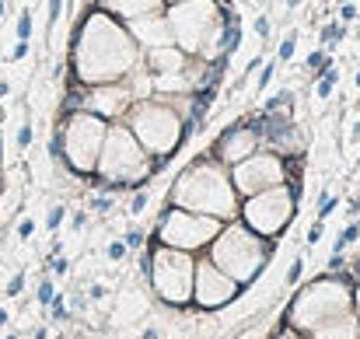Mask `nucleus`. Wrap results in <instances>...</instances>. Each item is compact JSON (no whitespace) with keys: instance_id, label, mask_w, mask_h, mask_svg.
I'll return each mask as SVG.
<instances>
[{"instance_id":"f257e3e1","label":"nucleus","mask_w":360,"mask_h":339,"mask_svg":"<svg viewBox=\"0 0 360 339\" xmlns=\"http://www.w3.org/2000/svg\"><path fill=\"white\" fill-rule=\"evenodd\" d=\"M136 63L140 46L133 42L129 28H122L109 11H91L74 32V77L84 88L122 81Z\"/></svg>"},{"instance_id":"f03ea898","label":"nucleus","mask_w":360,"mask_h":339,"mask_svg":"<svg viewBox=\"0 0 360 339\" xmlns=\"http://www.w3.org/2000/svg\"><path fill=\"white\" fill-rule=\"evenodd\" d=\"M168 203L221 221H238L241 214V196L231 186V172L214 158H196L193 165H186L172 182Z\"/></svg>"},{"instance_id":"7ed1b4c3","label":"nucleus","mask_w":360,"mask_h":339,"mask_svg":"<svg viewBox=\"0 0 360 339\" xmlns=\"http://www.w3.org/2000/svg\"><path fill=\"white\" fill-rule=\"evenodd\" d=\"M95 175H98V189H116V193L136 189L154 175L150 154L140 147V140L133 136V129L126 122H109L105 143L95 161Z\"/></svg>"},{"instance_id":"20e7f679","label":"nucleus","mask_w":360,"mask_h":339,"mask_svg":"<svg viewBox=\"0 0 360 339\" xmlns=\"http://www.w3.org/2000/svg\"><path fill=\"white\" fill-rule=\"evenodd\" d=\"M273 255L269 238L255 234L252 227H245L241 221H224V227L217 231V238L207 245V259L224 269L228 276H235L238 283H252L266 262Z\"/></svg>"},{"instance_id":"39448f33","label":"nucleus","mask_w":360,"mask_h":339,"mask_svg":"<svg viewBox=\"0 0 360 339\" xmlns=\"http://www.w3.org/2000/svg\"><path fill=\"white\" fill-rule=\"evenodd\" d=\"M224 11L217 0H179L172 4L168 25L175 35V46L189 56L200 60H217L221 56V28H224Z\"/></svg>"},{"instance_id":"423d86ee","label":"nucleus","mask_w":360,"mask_h":339,"mask_svg":"<svg viewBox=\"0 0 360 339\" xmlns=\"http://www.w3.org/2000/svg\"><path fill=\"white\" fill-rule=\"evenodd\" d=\"M347 312H354V283H350V276L329 273L322 280H311L308 287H301L290 298L287 326L297 329V333H311L319 322L347 315Z\"/></svg>"},{"instance_id":"0eeeda50","label":"nucleus","mask_w":360,"mask_h":339,"mask_svg":"<svg viewBox=\"0 0 360 339\" xmlns=\"http://www.w3.org/2000/svg\"><path fill=\"white\" fill-rule=\"evenodd\" d=\"M122 122L133 129V136L140 140V147L150 154V158H172L175 151H179V143H182V136H186V115L175 113L165 98H158V95H150V98H136L126 115H122Z\"/></svg>"},{"instance_id":"6e6552de","label":"nucleus","mask_w":360,"mask_h":339,"mask_svg":"<svg viewBox=\"0 0 360 339\" xmlns=\"http://www.w3.org/2000/svg\"><path fill=\"white\" fill-rule=\"evenodd\" d=\"M105 133H109V119L88 113V109H74L67 115V122L60 126V136L49 151L60 154L63 165L84 179V175H95V161L105 143Z\"/></svg>"},{"instance_id":"1a4fd4ad","label":"nucleus","mask_w":360,"mask_h":339,"mask_svg":"<svg viewBox=\"0 0 360 339\" xmlns=\"http://www.w3.org/2000/svg\"><path fill=\"white\" fill-rule=\"evenodd\" d=\"M143 262H147L143 273L150 276L154 294L168 308H189L193 305V273H196V255L193 252L168 248V245L154 241V248Z\"/></svg>"},{"instance_id":"9d476101","label":"nucleus","mask_w":360,"mask_h":339,"mask_svg":"<svg viewBox=\"0 0 360 339\" xmlns=\"http://www.w3.org/2000/svg\"><path fill=\"white\" fill-rule=\"evenodd\" d=\"M221 227H224L221 217H207V214H193V210H182V207H168L161 214L158 227H154V241L196 255L217 238Z\"/></svg>"},{"instance_id":"9b49d317","label":"nucleus","mask_w":360,"mask_h":339,"mask_svg":"<svg viewBox=\"0 0 360 339\" xmlns=\"http://www.w3.org/2000/svg\"><path fill=\"white\" fill-rule=\"evenodd\" d=\"M294 207H297L294 189L283 182V186H273V189H262V193L241 200L238 221L262 238H280L294 221Z\"/></svg>"},{"instance_id":"f8f14e48","label":"nucleus","mask_w":360,"mask_h":339,"mask_svg":"<svg viewBox=\"0 0 360 339\" xmlns=\"http://www.w3.org/2000/svg\"><path fill=\"white\" fill-rule=\"evenodd\" d=\"M228 172H231L235 193H238L241 200H248V196H255L262 189H273V186H283L287 182V158H280L276 151H262L259 147L255 154H248L245 161L231 165Z\"/></svg>"},{"instance_id":"ddd939ff","label":"nucleus","mask_w":360,"mask_h":339,"mask_svg":"<svg viewBox=\"0 0 360 339\" xmlns=\"http://www.w3.org/2000/svg\"><path fill=\"white\" fill-rule=\"evenodd\" d=\"M241 283L235 276H228L224 269H217L207 255L196 259V273H193V305L203 312H217L228 308L238 298Z\"/></svg>"},{"instance_id":"4468645a","label":"nucleus","mask_w":360,"mask_h":339,"mask_svg":"<svg viewBox=\"0 0 360 339\" xmlns=\"http://www.w3.org/2000/svg\"><path fill=\"white\" fill-rule=\"evenodd\" d=\"M129 105H133V91H129V84H126V81L91 84V88L84 91V109H88V113H95V115H102V119H109V122L122 119Z\"/></svg>"},{"instance_id":"2eb2a0df","label":"nucleus","mask_w":360,"mask_h":339,"mask_svg":"<svg viewBox=\"0 0 360 339\" xmlns=\"http://www.w3.org/2000/svg\"><path fill=\"white\" fill-rule=\"evenodd\" d=\"M259 147H262L259 129H255L252 122H238V126H231V129H224V133L217 136V143H214V161H221L224 168H231V165L245 161L248 154H255Z\"/></svg>"},{"instance_id":"dca6fc26","label":"nucleus","mask_w":360,"mask_h":339,"mask_svg":"<svg viewBox=\"0 0 360 339\" xmlns=\"http://www.w3.org/2000/svg\"><path fill=\"white\" fill-rule=\"evenodd\" d=\"M126 28H129V35H133V42H136L140 49H158V46H172V42H175L172 25H168V18H161V11L129 18Z\"/></svg>"},{"instance_id":"f3484780","label":"nucleus","mask_w":360,"mask_h":339,"mask_svg":"<svg viewBox=\"0 0 360 339\" xmlns=\"http://www.w3.org/2000/svg\"><path fill=\"white\" fill-rule=\"evenodd\" d=\"M186 63H189V53H182L179 46H158V49H147L143 56V67L150 74H179L186 70Z\"/></svg>"},{"instance_id":"a211bd4d","label":"nucleus","mask_w":360,"mask_h":339,"mask_svg":"<svg viewBox=\"0 0 360 339\" xmlns=\"http://www.w3.org/2000/svg\"><path fill=\"white\" fill-rule=\"evenodd\" d=\"M357 312H347V315H336V319H326L319 322L311 333H304L308 339H357Z\"/></svg>"},{"instance_id":"6ab92c4d","label":"nucleus","mask_w":360,"mask_h":339,"mask_svg":"<svg viewBox=\"0 0 360 339\" xmlns=\"http://www.w3.org/2000/svg\"><path fill=\"white\" fill-rule=\"evenodd\" d=\"M102 11L109 14H120V18H140V14H150V11H161V0H102Z\"/></svg>"},{"instance_id":"aec40b11","label":"nucleus","mask_w":360,"mask_h":339,"mask_svg":"<svg viewBox=\"0 0 360 339\" xmlns=\"http://www.w3.org/2000/svg\"><path fill=\"white\" fill-rule=\"evenodd\" d=\"M336 84H340V70H336V67H326V74H322V81H319V98H329V95L336 91Z\"/></svg>"},{"instance_id":"412c9836","label":"nucleus","mask_w":360,"mask_h":339,"mask_svg":"<svg viewBox=\"0 0 360 339\" xmlns=\"http://www.w3.org/2000/svg\"><path fill=\"white\" fill-rule=\"evenodd\" d=\"M147 203H150V193H147V189H133V200H129V217L136 221V217L147 210Z\"/></svg>"},{"instance_id":"4be33fe9","label":"nucleus","mask_w":360,"mask_h":339,"mask_svg":"<svg viewBox=\"0 0 360 339\" xmlns=\"http://www.w3.org/2000/svg\"><path fill=\"white\" fill-rule=\"evenodd\" d=\"M112 203H116V189L98 193V196H91V214H109V210H112Z\"/></svg>"},{"instance_id":"5701e85b","label":"nucleus","mask_w":360,"mask_h":339,"mask_svg":"<svg viewBox=\"0 0 360 339\" xmlns=\"http://www.w3.org/2000/svg\"><path fill=\"white\" fill-rule=\"evenodd\" d=\"M304 269H308V262L297 255V259L290 262V269H287V287H297V283H301V276H304Z\"/></svg>"},{"instance_id":"b1692460","label":"nucleus","mask_w":360,"mask_h":339,"mask_svg":"<svg viewBox=\"0 0 360 339\" xmlns=\"http://www.w3.org/2000/svg\"><path fill=\"white\" fill-rule=\"evenodd\" d=\"M14 32H18V39H32V11L28 7L18 14V28Z\"/></svg>"},{"instance_id":"393cba45","label":"nucleus","mask_w":360,"mask_h":339,"mask_svg":"<svg viewBox=\"0 0 360 339\" xmlns=\"http://www.w3.org/2000/svg\"><path fill=\"white\" fill-rule=\"evenodd\" d=\"M343 35H347V28H343L340 21H336V25H329V28H322V42H326V46H336Z\"/></svg>"},{"instance_id":"a878e982","label":"nucleus","mask_w":360,"mask_h":339,"mask_svg":"<svg viewBox=\"0 0 360 339\" xmlns=\"http://www.w3.org/2000/svg\"><path fill=\"white\" fill-rule=\"evenodd\" d=\"M336 196H329V193H322V200H319V221H329V214L336 210Z\"/></svg>"},{"instance_id":"bb28decb","label":"nucleus","mask_w":360,"mask_h":339,"mask_svg":"<svg viewBox=\"0 0 360 339\" xmlns=\"http://www.w3.org/2000/svg\"><path fill=\"white\" fill-rule=\"evenodd\" d=\"M143 238H147V234H143L140 227H129L122 241H126V248H129V252H136V248H143Z\"/></svg>"},{"instance_id":"cd10ccee","label":"nucleus","mask_w":360,"mask_h":339,"mask_svg":"<svg viewBox=\"0 0 360 339\" xmlns=\"http://www.w3.org/2000/svg\"><path fill=\"white\" fill-rule=\"evenodd\" d=\"M63 217H67V207H63V203H56V207L49 210V217H46V227H49V231H56V227L63 224Z\"/></svg>"},{"instance_id":"c85d7f7f","label":"nucleus","mask_w":360,"mask_h":339,"mask_svg":"<svg viewBox=\"0 0 360 339\" xmlns=\"http://www.w3.org/2000/svg\"><path fill=\"white\" fill-rule=\"evenodd\" d=\"M294 46H297V32H290V35L280 42V56H276V60H290V56H294Z\"/></svg>"},{"instance_id":"c756f323","label":"nucleus","mask_w":360,"mask_h":339,"mask_svg":"<svg viewBox=\"0 0 360 339\" xmlns=\"http://www.w3.org/2000/svg\"><path fill=\"white\" fill-rule=\"evenodd\" d=\"M273 74H276V63H266V67H262V74H259V84H255V88H259V91H266V88H269V81H273Z\"/></svg>"},{"instance_id":"7c9ffc66","label":"nucleus","mask_w":360,"mask_h":339,"mask_svg":"<svg viewBox=\"0 0 360 339\" xmlns=\"http://www.w3.org/2000/svg\"><path fill=\"white\" fill-rule=\"evenodd\" d=\"M126 252H129V248H126V241H112V245L105 248V255H109L112 262H120V259H126Z\"/></svg>"},{"instance_id":"2f4dec72","label":"nucleus","mask_w":360,"mask_h":339,"mask_svg":"<svg viewBox=\"0 0 360 339\" xmlns=\"http://www.w3.org/2000/svg\"><path fill=\"white\" fill-rule=\"evenodd\" d=\"M18 147H21V151L32 147V122H25V126L18 129Z\"/></svg>"},{"instance_id":"473e14b6","label":"nucleus","mask_w":360,"mask_h":339,"mask_svg":"<svg viewBox=\"0 0 360 339\" xmlns=\"http://www.w3.org/2000/svg\"><path fill=\"white\" fill-rule=\"evenodd\" d=\"M53 298H56V294H53V283H49V280H42V283H39V305H46V308H49V301H53Z\"/></svg>"},{"instance_id":"72a5a7b5","label":"nucleus","mask_w":360,"mask_h":339,"mask_svg":"<svg viewBox=\"0 0 360 339\" xmlns=\"http://www.w3.org/2000/svg\"><path fill=\"white\" fill-rule=\"evenodd\" d=\"M255 35H259V39H269V18H266V14L255 18Z\"/></svg>"},{"instance_id":"f704fd0d","label":"nucleus","mask_w":360,"mask_h":339,"mask_svg":"<svg viewBox=\"0 0 360 339\" xmlns=\"http://www.w3.org/2000/svg\"><path fill=\"white\" fill-rule=\"evenodd\" d=\"M60 11H63V0H49V28L60 21Z\"/></svg>"},{"instance_id":"c9c22d12","label":"nucleus","mask_w":360,"mask_h":339,"mask_svg":"<svg viewBox=\"0 0 360 339\" xmlns=\"http://www.w3.org/2000/svg\"><path fill=\"white\" fill-rule=\"evenodd\" d=\"M322 231H326V221H319V224L308 231V245H319L322 241Z\"/></svg>"},{"instance_id":"e433bc0d","label":"nucleus","mask_w":360,"mask_h":339,"mask_svg":"<svg viewBox=\"0 0 360 339\" xmlns=\"http://www.w3.org/2000/svg\"><path fill=\"white\" fill-rule=\"evenodd\" d=\"M25 56H28V39H18V46H14L11 60H25Z\"/></svg>"},{"instance_id":"4c0bfd02","label":"nucleus","mask_w":360,"mask_h":339,"mask_svg":"<svg viewBox=\"0 0 360 339\" xmlns=\"http://www.w3.org/2000/svg\"><path fill=\"white\" fill-rule=\"evenodd\" d=\"M273 339H308V336H304V333H297V329H290V326H283Z\"/></svg>"},{"instance_id":"58836bf2","label":"nucleus","mask_w":360,"mask_h":339,"mask_svg":"<svg viewBox=\"0 0 360 339\" xmlns=\"http://www.w3.org/2000/svg\"><path fill=\"white\" fill-rule=\"evenodd\" d=\"M21 287H25V276H21V273H18V276H14V280H11V283H7V294H11V298H14V294H21Z\"/></svg>"},{"instance_id":"ea45409f","label":"nucleus","mask_w":360,"mask_h":339,"mask_svg":"<svg viewBox=\"0 0 360 339\" xmlns=\"http://www.w3.org/2000/svg\"><path fill=\"white\" fill-rule=\"evenodd\" d=\"M88 217H91V214H84V210H81V214H74V217H70V227H74V231H81V227L88 224Z\"/></svg>"},{"instance_id":"a19ab883","label":"nucleus","mask_w":360,"mask_h":339,"mask_svg":"<svg viewBox=\"0 0 360 339\" xmlns=\"http://www.w3.org/2000/svg\"><path fill=\"white\" fill-rule=\"evenodd\" d=\"M32 231H35L32 221H21V224H18V238H32Z\"/></svg>"},{"instance_id":"79ce46f5","label":"nucleus","mask_w":360,"mask_h":339,"mask_svg":"<svg viewBox=\"0 0 360 339\" xmlns=\"http://www.w3.org/2000/svg\"><path fill=\"white\" fill-rule=\"evenodd\" d=\"M357 18V7L354 4H343V21H354Z\"/></svg>"},{"instance_id":"37998d69","label":"nucleus","mask_w":360,"mask_h":339,"mask_svg":"<svg viewBox=\"0 0 360 339\" xmlns=\"http://www.w3.org/2000/svg\"><path fill=\"white\" fill-rule=\"evenodd\" d=\"M354 312L360 315V280H357V287H354Z\"/></svg>"},{"instance_id":"c03bdc74","label":"nucleus","mask_w":360,"mask_h":339,"mask_svg":"<svg viewBox=\"0 0 360 339\" xmlns=\"http://www.w3.org/2000/svg\"><path fill=\"white\" fill-rule=\"evenodd\" d=\"M143 339H158V333H154V329H147V333H143Z\"/></svg>"},{"instance_id":"a18cd8bd","label":"nucleus","mask_w":360,"mask_h":339,"mask_svg":"<svg viewBox=\"0 0 360 339\" xmlns=\"http://www.w3.org/2000/svg\"><path fill=\"white\" fill-rule=\"evenodd\" d=\"M0 326H7V312L4 308H0Z\"/></svg>"},{"instance_id":"49530a36","label":"nucleus","mask_w":360,"mask_h":339,"mask_svg":"<svg viewBox=\"0 0 360 339\" xmlns=\"http://www.w3.org/2000/svg\"><path fill=\"white\" fill-rule=\"evenodd\" d=\"M161 4H179V0H161Z\"/></svg>"},{"instance_id":"de8ad7c7","label":"nucleus","mask_w":360,"mask_h":339,"mask_svg":"<svg viewBox=\"0 0 360 339\" xmlns=\"http://www.w3.org/2000/svg\"><path fill=\"white\" fill-rule=\"evenodd\" d=\"M357 339H360V322H357Z\"/></svg>"},{"instance_id":"09e8293b","label":"nucleus","mask_w":360,"mask_h":339,"mask_svg":"<svg viewBox=\"0 0 360 339\" xmlns=\"http://www.w3.org/2000/svg\"><path fill=\"white\" fill-rule=\"evenodd\" d=\"M357 88H360V74H357Z\"/></svg>"},{"instance_id":"8fccbe9b","label":"nucleus","mask_w":360,"mask_h":339,"mask_svg":"<svg viewBox=\"0 0 360 339\" xmlns=\"http://www.w3.org/2000/svg\"><path fill=\"white\" fill-rule=\"evenodd\" d=\"M0 193H4V182H0Z\"/></svg>"},{"instance_id":"3c124183","label":"nucleus","mask_w":360,"mask_h":339,"mask_svg":"<svg viewBox=\"0 0 360 339\" xmlns=\"http://www.w3.org/2000/svg\"><path fill=\"white\" fill-rule=\"evenodd\" d=\"M357 35H360V25H357Z\"/></svg>"},{"instance_id":"603ef678","label":"nucleus","mask_w":360,"mask_h":339,"mask_svg":"<svg viewBox=\"0 0 360 339\" xmlns=\"http://www.w3.org/2000/svg\"><path fill=\"white\" fill-rule=\"evenodd\" d=\"M357 227H360V221H357Z\"/></svg>"}]
</instances>
